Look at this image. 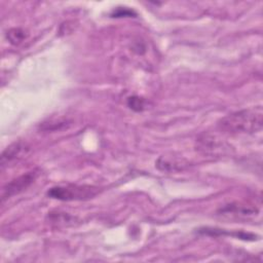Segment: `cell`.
Listing matches in <instances>:
<instances>
[{"instance_id": "cell-1", "label": "cell", "mask_w": 263, "mask_h": 263, "mask_svg": "<svg viewBox=\"0 0 263 263\" xmlns=\"http://www.w3.org/2000/svg\"><path fill=\"white\" fill-rule=\"evenodd\" d=\"M263 110L261 106H256L223 117L218 126L221 130L229 134H253L262 128Z\"/></svg>"}, {"instance_id": "cell-2", "label": "cell", "mask_w": 263, "mask_h": 263, "mask_svg": "<svg viewBox=\"0 0 263 263\" xmlns=\"http://www.w3.org/2000/svg\"><path fill=\"white\" fill-rule=\"evenodd\" d=\"M99 192L98 187L88 185H66L52 187L47 191V195L59 200H84L93 197Z\"/></svg>"}, {"instance_id": "cell-3", "label": "cell", "mask_w": 263, "mask_h": 263, "mask_svg": "<svg viewBox=\"0 0 263 263\" xmlns=\"http://www.w3.org/2000/svg\"><path fill=\"white\" fill-rule=\"evenodd\" d=\"M196 147L199 152L204 155H224L229 151L228 146L221 139L212 134H202L196 140Z\"/></svg>"}, {"instance_id": "cell-4", "label": "cell", "mask_w": 263, "mask_h": 263, "mask_svg": "<svg viewBox=\"0 0 263 263\" xmlns=\"http://www.w3.org/2000/svg\"><path fill=\"white\" fill-rule=\"evenodd\" d=\"M38 171L34 170V171H30L22 176H18L17 178H14L13 180H11L10 182H8L1 191V200L2 202L15 195L21 193L22 191L26 190L38 177Z\"/></svg>"}, {"instance_id": "cell-5", "label": "cell", "mask_w": 263, "mask_h": 263, "mask_svg": "<svg viewBox=\"0 0 263 263\" xmlns=\"http://www.w3.org/2000/svg\"><path fill=\"white\" fill-rule=\"evenodd\" d=\"M219 214L228 218H250L258 214V209L255 205L241 202H232L219 210Z\"/></svg>"}, {"instance_id": "cell-6", "label": "cell", "mask_w": 263, "mask_h": 263, "mask_svg": "<svg viewBox=\"0 0 263 263\" xmlns=\"http://www.w3.org/2000/svg\"><path fill=\"white\" fill-rule=\"evenodd\" d=\"M30 150V147L24 143V142H14L11 145H9L1 155V166L3 167L4 165L8 164L9 162L18 159L26 155L28 151Z\"/></svg>"}, {"instance_id": "cell-7", "label": "cell", "mask_w": 263, "mask_h": 263, "mask_svg": "<svg viewBox=\"0 0 263 263\" xmlns=\"http://www.w3.org/2000/svg\"><path fill=\"white\" fill-rule=\"evenodd\" d=\"M200 233H204V234H211V235H231L234 237H237L239 239H243V240H257L258 236L256 234H252V233H246V232H241V231H234V232H229L227 230L224 229H218V228H201L199 229Z\"/></svg>"}, {"instance_id": "cell-8", "label": "cell", "mask_w": 263, "mask_h": 263, "mask_svg": "<svg viewBox=\"0 0 263 263\" xmlns=\"http://www.w3.org/2000/svg\"><path fill=\"white\" fill-rule=\"evenodd\" d=\"M71 124V121L67 117L51 118L40 124V129L44 132H57L63 128H67Z\"/></svg>"}, {"instance_id": "cell-9", "label": "cell", "mask_w": 263, "mask_h": 263, "mask_svg": "<svg viewBox=\"0 0 263 263\" xmlns=\"http://www.w3.org/2000/svg\"><path fill=\"white\" fill-rule=\"evenodd\" d=\"M184 163L182 162V159L178 160H173L171 158H163L160 157L157 161V166L162 170V171H172V170H177L181 168Z\"/></svg>"}, {"instance_id": "cell-10", "label": "cell", "mask_w": 263, "mask_h": 263, "mask_svg": "<svg viewBox=\"0 0 263 263\" xmlns=\"http://www.w3.org/2000/svg\"><path fill=\"white\" fill-rule=\"evenodd\" d=\"M7 39L9 40L10 43L12 44H20L22 41L25 40L26 38V32L20 28H13L10 29L7 32Z\"/></svg>"}, {"instance_id": "cell-11", "label": "cell", "mask_w": 263, "mask_h": 263, "mask_svg": "<svg viewBox=\"0 0 263 263\" xmlns=\"http://www.w3.org/2000/svg\"><path fill=\"white\" fill-rule=\"evenodd\" d=\"M127 105L135 111H142L145 107V101L140 97H129L127 100Z\"/></svg>"}, {"instance_id": "cell-12", "label": "cell", "mask_w": 263, "mask_h": 263, "mask_svg": "<svg viewBox=\"0 0 263 263\" xmlns=\"http://www.w3.org/2000/svg\"><path fill=\"white\" fill-rule=\"evenodd\" d=\"M134 12L132 11V10H128V9H126V8H118V9H116V10H114V12H113V16H122V15H124V16H129V15H132Z\"/></svg>"}]
</instances>
